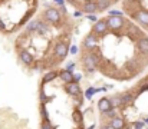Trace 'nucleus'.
Masks as SVG:
<instances>
[{
  "label": "nucleus",
  "mask_w": 148,
  "mask_h": 129,
  "mask_svg": "<svg viewBox=\"0 0 148 129\" xmlns=\"http://www.w3.org/2000/svg\"><path fill=\"white\" fill-rule=\"evenodd\" d=\"M42 22L48 23V25H53L56 27L60 26V22H62V13L56 9V7H48L42 12V17H40Z\"/></svg>",
  "instance_id": "f257e3e1"
},
{
  "label": "nucleus",
  "mask_w": 148,
  "mask_h": 129,
  "mask_svg": "<svg viewBox=\"0 0 148 129\" xmlns=\"http://www.w3.org/2000/svg\"><path fill=\"white\" fill-rule=\"evenodd\" d=\"M105 19H106L108 27H109L111 30H119V29H122V27L125 26V23H127V19H124V17H121V16H108V17H105Z\"/></svg>",
  "instance_id": "f03ea898"
},
{
  "label": "nucleus",
  "mask_w": 148,
  "mask_h": 129,
  "mask_svg": "<svg viewBox=\"0 0 148 129\" xmlns=\"http://www.w3.org/2000/svg\"><path fill=\"white\" fill-rule=\"evenodd\" d=\"M109 30V27H108V23H106V19H101L98 20L94 26H92V29H91V33H94L97 38H102L106 32Z\"/></svg>",
  "instance_id": "7ed1b4c3"
},
{
  "label": "nucleus",
  "mask_w": 148,
  "mask_h": 129,
  "mask_svg": "<svg viewBox=\"0 0 148 129\" xmlns=\"http://www.w3.org/2000/svg\"><path fill=\"white\" fill-rule=\"evenodd\" d=\"M131 17H132L140 26H143L145 30H148V12L140 10V12H137L135 14H132Z\"/></svg>",
  "instance_id": "20e7f679"
},
{
  "label": "nucleus",
  "mask_w": 148,
  "mask_h": 129,
  "mask_svg": "<svg viewBox=\"0 0 148 129\" xmlns=\"http://www.w3.org/2000/svg\"><path fill=\"white\" fill-rule=\"evenodd\" d=\"M121 96H122V103H124V108L131 106V105L135 102V99H137V93H135V90H127V92L121 93Z\"/></svg>",
  "instance_id": "39448f33"
},
{
  "label": "nucleus",
  "mask_w": 148,
  "mask_h": 129,
  "mask_svg": "<svg viewBox=\"0 0 148 129\" xmlns=\"http://www.w3.org/2000/svg\"><path fill=\"white\" fill-rule=\"evenodd\" d=\"M19 59H20L25 65H33V63L36 62L35 57H33V53H30V52L26 50V49H23V50L19 52Z\"/></svg>",
  "instance_id": "423d86ee"
},
{
  "label": "nucleus",
  "mask_w": 148,
  "mask_h": 129,
  "mask_svg": "<svg viewBox=\"0 0 148 129\" xmlns=\"http://www.w3.org/2000/svg\"><path fill=\"white\" fill-rule=\"evenodd\" d=\"M81 12L82 13H86V14L98 13V4H97V1H86V3H84V6L81 7Z\"/></svg>",
  "instance_id": "0eeeda50"
},
{
  "label": "nucleus",
  "mask_w": 148,
  "mask_h": 129,
  "mask_svg": "<svg viewBox=\"0 0 148 129\" xmlns=\"http://www.w3.org/2000/svg\"><path fill=\"white\" fill-rule=\"evenodd\" d=\"M98 109L101 111V113H103V112H108V111L114 109V108H112V103H111V99H109V98H102V99H99Z\"/></svg>",
  "instance_id": "6e6552de"
},
{
  "label": "nucleus",
  "mask_w": 148,
  "mask_h": 129,
  "mask_svg": "<svg viewBox=\"0 0 148 129\" xmlns=\"http://www.w3.org/2000/svg\"><path fill=\"white\" fill-rule=\"evenodd\" d=\"M65 87H66V92H68L69 95H72V96H81V95H82L81 86L78 85L76 82H72V83L66 85Z\"/></svg>",
  "instance_id": "1a4fd4ad"
},
{
  "label": "nucleus",
  "mask_w": 148,
  "mask_h": 129,
  "mask_svg": "<svg viewBox=\"0 0 148 129\" xmlns=\"http://www.w3.org/2000/svg\"><path fill=\"white\" fill-rule=\"evenodd\" d=\"M137 47H138V52L144 56H148V38H141L138 43H137Z\"/></svg>",
  "instance_id": "9d476101"
},
{
  "label": "nucleus",
  "mask_w": 148,
  "mask_h": 129,
  "mask_svg": "<svg viewBox=\"0 0 148 129\" xmlns=\"http://www.w3.org/2000/svg\"><path fill=\"white\" fill-rule=\"evenodd\" d=\"M59 78L63 81V83H65V85H69V83L75 82V81H73V78H75V76H73L69 70H60V72H59Z\"/></svg>",
  "instance_id": "9b49d317"
},
{
  "label": "nucleus",
  "mask_w": 148,
  "mask_h": 129,
  "mask_svg": "<svg viewBox=\"0 0 148 129\" xmlns=\"http://www.w3.org/2000/svg\"><path fill=\"white\" fill-rule=\"evenodd\" d=\"M72 121H73L79 128H85V126L82 125V122H84V115H82V112H81L79 109H75V111L72 112Z\"/></svg>",
  "instance_id": "f8f14e48"
},
{
  "label": "nucleus",
  "mask_w": 148,
  "mask_h": 129,
  "mask_svg": "<svg viewBox=\"0 0 148 129\" xmlns=\"http://www.w3.org/2000/svg\"><path fill=\"white\" fill-rule=\"evenodd\" d=\"M109 125H111L114 129H124L125 128V121H124L122 118L116 116V118L111 119V124H109Z\"/></svg>",
  "instance_id": "ddd939ff"
},
{
  "label": "nucleus",
  "mask_w": 148,
  "mask_h": 129,
  "mask_svg": "<svg viewBox=\"0 0 148 129\" xmlns=\"http://www.w3.org/2000/svg\"><path fill=\"white\" fill-rule=\"evenodd\" d=\"M56 78H59V72H49V73H46L45 76H43V81H42V85H45V83H48V82H52L53 79H56Z\"/></svg>",
  "instance_id": "4468645a"
},
{
  "label": "nucleus",
  "mask_w": 148,
  "mask_h": 129,
  "mask_svg": "<svg viewBox=\"0 0 148 129\" xmlns=\"http://www.w3.org/2000/svg\"><path fill=\"white\" fill-rule=\"evenodd\" d=\"M40 129H55V126L50 124V121H42Z\"/></svg>",
  "instance_id": "2eb2a0df"
},
{
  "label": "nucleus",
  "mask_w": 148,
  "mask_h": 129,
  "mask_svg": "<svg viewBox=\"0 0 148 129\" xmlns=\"http://www.w3.org/2000/svg\"><path fill=\"white\" fill-rule=\"evenodd\" d=\"M144 124H145V122H141V121H137V122H134V125H132V128H134V129H143V128H144Z\"/></svg>",
  "instance_id": "dca6fc26"
},
{
  "label": "nucleus",
  "mask_w": 148,
  "mask_h": 129,
  "mask_svg": "<svg viewBox=\"0 0 148 129\" xmlns=\"http://www.w3.org/2000/svg\"><path fill=\"white\" fill-rule=\"evenodd\" d=\"M101 129H114V128H112L111 125H102V126H101Z\"/></svg>",
  "instance_id": "f3484780"
},
{
  "label": "nucleus",
  "mask_w": 148,
  "mask_h": 129,
  "mask_svg": "<svg viewBox=\"0 0 148 129\" xmlns=\"http://www.w3.org/2000/svg\"><path fill=\"white\" fill-rule=\"evenodd\" d=\"M89 129H95V125H92V126H91V128Z\"/></svg>",
  "instance_id": "a211bd4d"
},
{
  "label": "nucleus",
  "mask_w": 148,
  "mask_h": 129,
  "mask_svg": "<svg viewBox=\"0 0 148 129\" xmlns=\"http://www.w3.org/2000/svg\"><path fill=\"white\" fill-rule=\"evenodd\" d=\"M144 122H145V124H148V118H147V119H145V121H144Z\"/></svg>",
  "instance_id": "6ab92c4d"
}]
</instances>
